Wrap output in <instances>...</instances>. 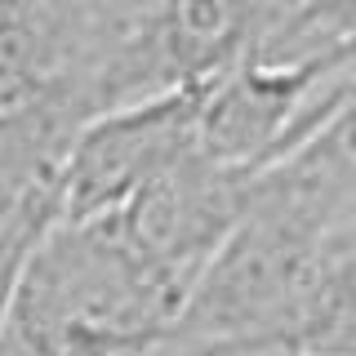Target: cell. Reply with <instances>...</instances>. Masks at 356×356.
Instances as JSON below:
<instances>
[{
    "label": "cell",
    "instance_id": "cell-1",
    "mask_svg": "<svg viewBox=\"0 0 356 356\" xmlns=\"http://www.w3.org/2000/svg\"><path fill=\"white\" fill-rule=\"evenodd\" d=\"M348 218L339 192L303 156L254 178V196L205 263L161 352L281 356L294 339L330 232Z\"/></svg>",
    "mask_w": 356,
    "mask_h": 356
},
{
    "label": "cell",
    "instance_id": "cell-2",
    "mask_svg": "<svg viewBox=\"0 0 356 356\" xmlns=\"http://www.w3.org/2000/svg\"><path fill=\"white\" fill-rule=\"evenodd\" d=\"M187 294L134 245L120 214L58 218L22 276L9 343L22 356H156Z\"/></svg>",
    "mask_w": 356,
    "mask_h": 356
},
{
    "label": "cell",
    "instance_id": "cell-3",
    "mask_svg": "<svg viewBox=\"0 0 356 356\" xmlns=\"http://www.w3.org/2000/svg\"><path fill=\"white\" fill-rule=\"evenodd\" d=\"M205 89H170L89 120L58 178L63 218L89 222L120 214L147 183L196 152Z\"/></svg>",
    "mask_w": 356,
    "mask_h": 356
},
{
    "label": "cell",
    "instance_id": "cell-4",
    "mask_svg": "<svg viewBox=\"0 0 356 356\" xmlns=\"http://www.w3.org/2000/svg\"><path fill=\"white\" fill-rule=\"evenodd\" d=\"M254 178L227 165H214L209 156H192L165 170L138 196L120 209V222L147 259H156L187 289L205 272V263L222 250L232 227L241 222L245 205L254 196Z\"/></svg>",
    "mask_w": 356,
    "mask_h": 356
},
{
    "label": "cell",
    "instance_id": "cell-5",
    "mask_svg": "<svg viewBox=\"0 0 356 356\" xmlns=\"http://www.w3.org/2000/svg\"><path fill=\"white\" fill-rule=\"evenodd\" d=\"M289 0H152V49L170 89H209L272 31Z\"/></svg>",
    "mask_w": 356,
    "mask_h": 356
},
{
    "label": "cell",
    "instance_id": "cell-6",
    "mask_svg": "<svg viewBox=\"0 0 356 356\" xmlns=\"http://www.w3.org/2000/svg\"><path fill=\"white\" fill-rule=\"evenodd\" d=\"M281 356H356V214L330 232L298 330Z\"/></svg>",
    "mask_w": 356,
    "mask_h": 356
},
{
    "label": "cell",
    "instance_id": "cell-7",
    "mask_svg": "<svg viewBox=\"0 0 356 356\" xmlns=\"http://www.w3.org/2000/svg\"><path fill=\"white\" fill-rule=\"evenodd\" d=\"M250 63V58H245ZM267 67H312L325 76L356 72V0H289L254 49Z\"/></svg>",
    "mask_w": 356,
    "mask_h": 356
},
{
    "label": "cell",
    "instance_id": "cell-8",
    "mask_svg": "<svg viewBox=\"0 0 356 356\" xmlns=\"http://www.w3.org/2000/svg\"><path fill=\"white\" fill-rule=\"evenodd\" d=\"M58 218H63V196H58V187H44V192H31L18 205V214L0 227V348L9 339V321H14L22 276H27L40 241L54 232Z\"/></svg>",
    "mask_w": 356,
    "mask_h": 356
},
{
    "label": "cell",
    "instance_id": "cell-9",
    "mask_svg": "<svg viewBox=\"0 0 356 356\" xmlns=\"http://www.w3.org/2000/svg\"><path fill=\"white\" fill-rule=\"evenodd\" d=\"M18 205H22V196L5 183V174H0V227H5V222L18 214Z\"/></svg>",
    "mask_w": 356,
    "mask_h": 356
},
{
    "label": "cell",
    "instance_id": "cell-10",
    "mask_svg": "<svg viewBox=\"0 0 356 356\" xmlns=\"http://www.w3.org/2000/svg\"><path fill=\"white\" fill-rule=\"evenodd\" d=\"M0 356H22V352H18V348H14V343H9V339H5V348H0Z\"/></svg>",
    "mask_w": 356,
    "mask_h": 356
},
{
    "label": "cell",
    "instance_id": "cell-11",
    "mask_svg": "<svg viewBox=\"0 0 356 356\" xmlns=\"http://www.w3.org/2000/svg\"><path fill=\"white\" fill-rule=\"evenodd\" d=\"M156 356H170V352H156Z\"/></svg>",
    "mask_w": 356,
    "mask_h": 356
}]
</instances>
